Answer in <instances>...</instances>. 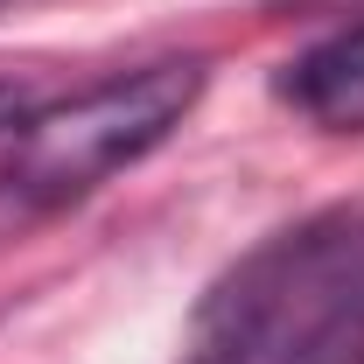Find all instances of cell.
Returning a JSON list of instances; mask_svg holds the SVG:
<instances>
[{"label": "cell", "mask_w": 364, "mask_h": 364, "mask_svg": "<svg viewBox=\"0 0 364 364\" xmlns=\"http://www.w3.org/2000/svg\"><path fill=\"white\" fill-rule=\"evenodd\" d=\"M182 364H364V210L267 238L203 294Z\"/></svg>", "instance_id": "obj_1"}, {"label": "cell", "mask_w": 364, "mask_h": 364, "mask_svg": "<svg viewBox=\"0 0 364 364\" xmlns=\"http://www.w3.org/2000/svg\"><path fill=\"white\" fill-rule=\"evenodd\" d=\"M210 70L196 56H161L140 70H112L56 105H28L0 127V203L14 210H63L91 189L147 161L161 140L196 112Z\"/></svg>", "instance_id": "obj_2"}, {"label": "cell", "mask_w": 364, "mask_h": 364, "mask_svg": "<svg viewBox=\"0 0 364 364\" xmlns=\"http://www.w3.org/2000/svg\"><path fill=\"white\" fill-rule=\"evenodd\" d=\"M273 91L322 134H364V21L309 43L273 77Z\"/></svg>", "instance_id": "obj_3"}, {"label": "cell", "mask_w": 364, "mask_h": 364, "mask_svg": "<svg viewBox=\"0 0 364 364\" xmlns=\"http://www.w3.org/2000/svg\"><path fill=\"white\" fill-rule=\"evenodd\" d=\"M21 112H28V91L14 85V77H0V127H14Z\"/></svg>", "instance_id": "obj_4"}]
</instances>
